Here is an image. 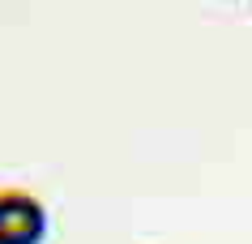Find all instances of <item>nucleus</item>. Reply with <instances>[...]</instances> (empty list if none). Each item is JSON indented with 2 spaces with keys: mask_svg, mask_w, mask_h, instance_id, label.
Instances as JSON below:
<instances>
[{
  "mask_svg": "<svg viewBox=\"0 0 252 244\" xmlns=\"http://www.w3.org/2000/svg\"><path fill=\"white\" fill-rule=\"evenodd\" d=\"M47 206L30 189H0V244H43Z\"/></svg>",
  "mask_w": 252,
  "mask_h": 244,
  "instance_id": "f257e3e1",
  "label": "nucleus"
}]
</instances>
